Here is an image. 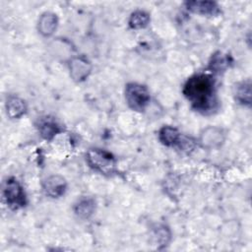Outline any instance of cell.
Returning a JSON list of instances; mask_svg holds the SVG:
<instances>
[{
    "mask_svg": "<svg viewBox=\"0 0 252 252\" xmlns=\"http://www.w3.org/2000/svg\"><path fill=\"white\" fill-rule=\"evenodd\" d=\"M95 210V202L91 197H84L78 200L74 206V212L81 219H89Z\"/></svg>",
    "mask_w": 252,
    "mask_h": 252,
    "instance_id": "cell-14",
    "label": "cell"
},
{
    "mask_svg": "<svg viewBox=\"0 0 252 252\" xmlns=\"http://www.w3.org/2000/svg\"><path fill=\"white\" fill-rule=\"evenodd\" d=\"M6 111L10 118H20L27 112L26 101L19 96L11 95L6 100Z\"/></svg>",
    "mask_w": 252,
    "mask_h": 252,
    "instance_id": "cell-11",
    "label": "cell"
},
{
    "mask_svg": "<svg viewBox=\"0 0 252 252\" xmlns=\"http://www.w3.org/2000/svg\"><path fill=\"white\" fill-rule=\"evenodd\" d=\"M87 163L92 169L103 175H112L116 172V158L103 149H90L87 153Z\"/></svg>",
    "mask_w": 252,
    "mask_h": 252,
    "instance_id": "cell-2",
    "label": "cell"
},
{
    "mask_svg": "<svg viewBox=\"0 0 252 252\" xmlns=\"http://www.w3.org/2000/svg\"><path fill=\"white\" fill-rule=\"evenodd\" d=\"M68 68L70 71V76L75 82L85 81L92 72V63L90 60L83 56H74L70 59L68 63Z\"/></svg>",
    "mask_w": 252,
    "mask_h": 252,
    "instance_id": "cell-6",
    "label": "cell"
},
{
    "mask_svg": "<svg viewBox=\"0 0 252 252\" xmlns=\"http://www.w3.org/2000/svg\"><path fill=\"white\" fill-rule=\"evenodd\" d=\"M156 235L158 237V240L159 242H162V243H166V239L169 238V232L168 230L166 229L165 226H160L158 228L157 232H156Z\"/></svg>",
    "mask_w": 252,
    "mask_h": 252,
    "instance_id": "cell-17",
    "label": "cell"
},
{
    "mask_svg": "<svg viewBox=\"0 0 252 252\" xmlns=\"http://www.w3.org/2000/svg\"><path fill=\"white\" fill-rule=\"evenodd\" d=\"M235 100L242 104L250 106L251 104V82L250 80L239 82L233 89Z\"/></svg>",
    "mask_w": 252,
    "mask_h": 252,
    "instance_id": "cell-13",
    "label": "cell"
},
{
    "mask_svg": "<svg viewBox=\"0 0 252 252\" xmlns=\"http://www.w3.org/2000/svg\"><path fill=\"white\" fill-rule=\"evenodd\" d=\"M225 138L226 134L222 128L209 126L200 133L199 142L206 149H218L224 143Z\"/></svg>",
    "mask_w": 252,
    "mask_h": 252,
    "instance_id": "cell-5",
    "label": "cell"
},
{
    "mask_svg": "<svg viewBox=\"0 0 252 252\" xmlns=\"http://www.w3.org/2000/svg\"><path fill=\"white\" fill-rule=\"evenodd\" d=\"M185 7L188 11L202 16H217L220 12L219 4L214 1H187Z\"/></svg>",
    "mask_w": 252,
    "mask_h": 252,
    "instance_id": "cell-8",
    "label": "cell"
},
{
    "mask_svg": "<svg viewBox=\"0 0 252 252\" xmlns=\"http://www.w3.org/2000/svg\"><path fill=\"white\" fill-rule=\"evenodd\" d=\"M42 190L46 196L57 199L65 194L67 190V182L61 175H51L43 181Z\"/></svg>",
    "mask_w": 252,
    "mask_h": 252,
    "instance_id": "cell-7",
    "label": "cell"
},
{
    "mask_svg": "<svg viewBox=\"0 0 252 252\" xmlns=\"http://www.w3.org/2000/svg\"><path fill=\"white\" fill-rule=\"evenodd\" d=\"M159 142L166 147H173L181 143V134L177 128L173 126H163L158 131Z\"/></svg>",
    "mask_w": 252,
    "mask_h": 252,
    "instance_id": "cell-10",
    "label": "cell"
},
{
    "mask_svg": "<svg viewBox=\"0 0 252 252\" xmlns=\"http://www.w3.org/2000/svg\"><path fill=\"white\" fill-rule=\"evenodd\" d=\"M228 56L223 55L220 52H218L212 56V59L210 61V69L214 72L224 71L228 67Z\"/></svg>",
    "mask_w": 252,
    "mask_h": 252,
    "instance_id": "cell-16",
    "label": "cell"
},
{
    "mask_svg": "<svg viewBox=\"0 0 252 252\" xmlns=\"http://www.w3.org/2000/svg\"><path fill=\"white\" fill-rule=\"evenodd\" d=\"M58 26V18L54 13L44 12L40 15L37 22L38 32L43 36H50L56 31Z\"/></svg>",
    "mask_w": 252,
    "mask_h": 252,
    "instance_id": "cell-9",
    "label": "cell"
},
{
    "mask_svg": "<svg viewBox=\"0 0 252 252\" xmlns=\"http://www.w3.org/2000/svg\"><path fill=\"white\" fill-rule=\"evenodd\" d=\"M124 95L128 106L135 111L145 110L151 99L148 88L139 83L127 84L125 86Z\"/></svg>",
    "mask_w": 252,
    "mask_h": 252,
    "instance_id": "cell-3",
    "label": "cell"
},
{
    "mask_svg": "<svg viewBox=\"0 0 252 252\" xmlns=\"http://www.w3.org/2000/svg\"><path fill=\"white\" fill-rule=\"evenodd\" d=\"M150 15L146 11L136 10L134 11L128 20V25L132 30H141L145 29L150 23Z\"/></svg>",
    "mask_w": 252,
    "mask_h": 252,
    "instance_id": "cell-15",
    "label": "cell"
},
{
    "mask_svg": "<svg viewBox=\"0 0 252 252\" xmlns=\"http://www.w3.org/2000/svg\"><path fill=\"white\" fill-rule=\"evenodd\" d=\"M182 92L193 108L203 114L212 113L218 107L215 80L208 74L199 73L188 78Z\"/></svg>",
    "mask_w": 252,
    "mask_h": 252,
    "instance_id": "cell-1",
    "label": "cell"
},
{
    "mask_svg": "<svg viewBox=\"0 0 252 252\" xmlns=\"http://www.w3.org/2000/svg\"><path fill=\"white\" fill-rule=\"evenodd\" d=\"M3 198L12 209L23 208L27 204V197L22 184L15 178L9 177L3 184Z\"/></svg>",
    "mask_w": 252,
    "mask_h": 252,
    "instance_id": "cell-4",
    "label": "cell"
},
{
    "mask_svg": "<svg viewBox=\"0 0 252 252\" xmlns=\"http://www.w3.org/2000/svg\"><path fill=\"white\" fill-rule=\"evenodd\" d=\"M37 128L41 137L48 141L53 139L57 134H59L62 131L60 125L54 119L48 117L41 118L38 121Z\"/></svg>",
    "mask_w": 252,
    "mask_h": 252,
    "instance_id": "cell-12",
    "label": "cell"
}]
</instances>
